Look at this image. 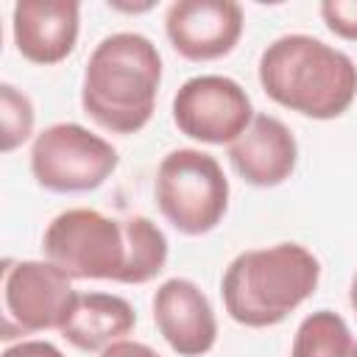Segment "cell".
I'll return each instance as SVG.
<instances>
[{"label": "cell", "instance_id": "cell-18", "mask_svg": "<svg viewBox=\"0 0 357 357\" xmlns=\"http://www.w3.org/2000/svg\"><path fill=\"white\" fill-rule=\"evenodd\" d=\"M100 357H162L156 349H151L148 343H139V340H117L112 346H106L100 351Z\"/></svg>", "mask_w": 357, "mask_h": 357}, {"label": "cell", "instance_id": "cell-12", "mask_svg": "<svg viewBox=\"0 0 357 357\" xmlns=\"http://www.w3.org/2000/svg\"><path fill=\"white\" fill-rule=\"evenodd\" d=\"M234 173L251 187H279L298 165V142L287 123L273 114H254L251 126L226 151Z\"/></svg>", "mask_w": 357, "mask_h": 357}, {"label": "cell", "instance_id": "cell-3", "mask_svg": "<svg viewBox=\"0 0 357 357\" xmlns=\"http://www.w3.org/2000/svg\"><path fill=\"white\" fill-rule=\"evenodd\" d=\"M262 92L310 120L340 117L357 95V64L349 53L310 33L273 39L257 64Z\"/></svg>", "mask_w": 357, "mask_h": 357}, {"label": "cell", "instance_id": "cell-9", "mask_svg": "<svg viewBox=\"0 0 357 357\" xmlns=\"http://www.w3.org/2000/svg\"><path fill=\"white\" fill-rule=\"evenodd\" d=\"M245 28L243 6L234 0H176L165 11V33L187 61L229 56Z\"/></svg>", "mask_w": 357, "mask_h": 357}, {"label": "cell", "instance_id": "cell-10", "mask_svg": "<svg viewBox=\"0 0 357 357\" xmlns=\"http://www.w3.org/2000/svg\"><path fill=\"white\" fill-rule=\"evenodd\" d=\"M153 324L162 340L178 357H204L215 349L218 318L206 293L184 276L165 279L151 301Z\"/></svg>", "mask_w": 357, "mask_h": 357}, {"label": "cell", "instance_id": "cell-2", "mask_svg": "<svg viewBox=\"0 0 357 357\" xmlns=\"http://www.w3.org/2000/svg\"><path fill=\"white\" fill-rule=\"evenodd\" d=\"M162 86V56L156 45L137 31L103 36L84 64L81 109L103 131L137 134L156 109Z\"/></svg>", "mask_w": 357, "mask_h": 357}, {"label": "cell", "instance_id": "cell-11", "mask_svg": "<svg viewBox=\"0 0 357 357\" xmlns=\"http://www.w3.org/2000/svg\"><path fill=\"white\" fill-rule=\"evenodd\" d=\"M81 6L75 0H20L11 8L17 53L39 67L64 61L78 42Z\"/></svg>", "mask_w": 357, "mask_h": 357}, {"label": "cell", "instance_id": "cell-5", "mask_svg": "<svg viewBox=\"0 0 357 357\" xmlns=\"http://www.w3.org/2000/svg\"><path fill=\"white\" fill-rule=\"evenodd\" d=\"M229 192L220 162L201 148H176L156 167L153 198L178 234L201 237L218 229L229 212Z\"/></svg>", "mask_w": 357, "mask_h": 357}, {"label": "cell", "instance_id": "cell-16", "mask_svg": "<svg viewBox=\"0 0 357 357\" xmlns=\"http://www.w3.org/2000/svg\"><path fill=\"white\" fill-rule=\"evenodd\" d=\"M318 14L335 36L357 42V0H324Z\"/></svg>", "mask_w": 357, "mask_h": 357}, {"label": "cell", "instance_id": "cell-14", "mask_svg": "<svg viewBox=\"0 0 357 357\" xmlns=\"http://www.w3.org/2000/svg\"><path fill=\"white\" fill-rule=\"evenodd\" d=\"M290 357H357V335L335 310H315L296 326Z\"/></svg>", "mask_w": 357, "mask_h": 357}, {"label": "cell", "instance_id": "cell-13", "mask_svg": "<svg viewBox=\"0 0 357 357\" xmlns=\"http://www.w3.org/2000/svg\"><path fill=\"white\" fill-rule=\"evenodd\" d=\"M137 326L134 307L117 293H78L59 335L78 351H103Z\"/></svg>", "mask_w": 357, "mask_h": 357}, {"label": "cell", "instance_id": "cell-17", "mask_svg": "<svg viewBox=\"0 0 357 357\" xmlns=\"http://www.w3.org/2000/svg\"><path fill=\"white\" fill-rule=\"evenodd\" d=\"M0 357H64V351L50 340H20L6 346Z\"/></svg>", "mask_w": 357, "mask_h": 357}, {"label": "cell", "instance_id": "cell-4", "mask_svg": "<svg viewBox=\"0 0 357 357\" xmlns=\"http://www.w3.org/2000/svg\"><path fill=\"white\" fill-rule=\"evenodd\" d=\"M321 282L318 257L301 243L240 251L220 276L226 315L248 329H268L296 312Z\"/></svg>", "mask_w": 357, "mask_h": 357}, {"label": "cell", "instance_id": "cell-6", "mask_svg": "<svg viewBox=\"0 0 357 357\" xmlns=\"http://www.w3.org/2000/svg\"><path fill=\"white\" fill-rule=\"evenodd\" d=\"M33 181L59 195L98 190L120 165L117 148L81 123H53L31 145Z\"/></svg>", "mask_w": 357, "mask_h": 357}, {"label": "cell", "instance_id": "cell-19", "mask_svg": "<svg viewBox=\"0 0 357 357\" xmlns=\"http://www.w3.org/2000/svg\"><path fill=\"white\" fill-rule=\"evenodd\" d=\"M349 304H351V310H354V315H357V271H354L351 284H349Z\"/></svg>", "mask_w": 357, "mask_h": 357}, {"label": "cell", "instance_id": "cell-15", "mask_svg": "<svg viewBox=\"0 0 357 357\" xmlns=\"http://www.w3.org/2000/svg\"><path fill=\"white\" fill-rule=\"evenodd\" d=\"M36 112L31 98L14 84H0V151L11 153L31 139Z\"/></svg>", "mask_w": 357, "mask_h": 357}, {"label": "cell", "instance_id": "cell-1", "mask_svg": "<svg viewBox=\"0 0 357 357\" xmlns=\"http://www.w3.org/2000/svg\"><path fill=\"white\" fill-rule=\"evenodd\" d=\"M42 251L70 279L117 284H145L167 265V237L151 218H109L89 206L59 212L42 234Z\"/></svg>", "mask_w": 357, "mask_h": 357}, {"label": "cell", "instance_id": "cell-8", "mask_svg": "<svg viewBox=\"0 0 357 357\" xmlns=\"http://www.w3.org/2000/svg\"><path fill=\"white\" fill-rule=\"evenodd\" d=\"M170 112L184 137L226 148L254 120V103L243 84L218 73L187 78L173 95Z\"/></svg>", "mask_w": 357, "mask_h": 357}, {"label": "cell", "instance_id": "cell-7", "mask_svg": "<svg viewBox=\"0 0 357 357\" xmlns=\"http://www.w3.org/2000/svg\"><path fill=\"white\" fill-rule=\"evenodd\" d=\"M78 290L73 279L47 259H17L3 268L0 337L14 340L45 329H61Z\"/></svg>", "mask_w": 357, "mask_h": 357}]
</instances>
